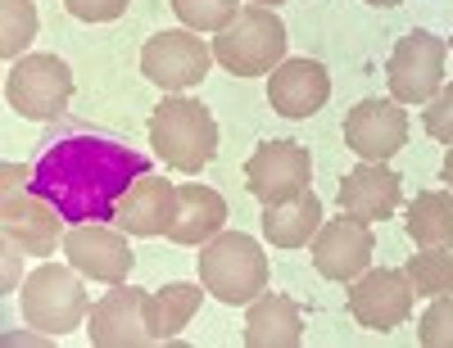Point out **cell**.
Segmentation results:
<instances>
[{
    "label": "cell",
    "mask_w": 453,
    "mask_h": 348,
    "mask_svg": "<svg viewBox=\"0 0 453 348\" xmlns=\"http://www.w3.org/2000/svg\"><path fill=\"white\" fill-rule=\"evenodd\" d=\"M403 231L418 249H449L453 245V190H422L408 204Z\"/></svg>",
    "instance_id": "23"
},
{
    "label": "cell",
    "mask_w": 453,
    "mask_h": 348,
    "mask_svg": "<svg viewBox=\"0 0 453 348\" xmlns=\"http://www.w3.org/2000/svg\"><path fill=\"white\" fill-rule=\"evenodd\" d=\"M254 5H268L273 10V5H281V0H254Z\"/></svg>",
    "instance_id": "33"
},
{
    "label": "cell",
    "mask_w": 453,
    "mask_h": 348,
    "mask_svg": "<svg viewBox=\"0 0 453 348\" xmlns=\"http://www.w3.org/2000/svg\"><path fill=\"white\" fill-rule=\"evenodd\" d=\"M87 330L96 348H145L150 339V322H145V290H132L127 281L113 285L104 299L91 303L87 313Z\"/></svg>",
    "instance_id": "14"
},
{
    "label": "cell",
    "mask_w": 453,
    "mask_h": 348,
    "mask_svg": "<svg viewBox=\"0 0 453 348\" xmlns=\"http://www.w3.org/2000/svg\"><path fill=\"white\" fill-rule=\"evenodd\" d=\"M367 5H376V10H395V5H403V0H367Z\"/></svg>",
    "instance_id": "32"
},
{
    "label": "cell",
    "mask_w": 453,
    "mask_h": 348,
    "mask_svg": "<svg viewBox=\"0 0 453 348\" xmlns=\"http://www.w3.org/2000/svg\"><path fill=\"white\" fill-rule=\"evenodd\" d=\"M213 46H204V36L191 27H164L141 46V72L164 91H191L209 77Z\"/></svg>",
    "instance_id": "7"
},
{
    "label": "cell",
    "mask_w": 453,
    "mask_h": 348,
    "mask_svg": "<svg viewBox=\"0 0 453 348\" xmlns=\"http://www.w3.org/2000/svg\"><path fill=\"white\" fill-rule=\"evenodd\" d=\"M145 154L109 140V136H68L55 140L42 159L32 163V195L50 200L68 226L82 222H113L123 195L145 177Z\"/></svg>",
    "instance_id": "1"
},
{
    "label": "cell",
    "mask_w": 453,
    "mask_h": 348,
    "mask_svg": "<svg viewBox=\"0 0 453 348\" xmlns=\"http://www.w3.org/2000/svg\"><path fill=\"white\" fill-rule=\"evenodd\" d=\"M226 222V200L209 185L186 181L177 185V217L168 226V240L173 245H209Z\"/></svg>",
    "instance_id": "19"
},
{
    "label": "cell",
    "mask_w": 453,
    "mask_h": 348,
    "mask_svg": "<svg viewBox=\"0 0 453 348\" xmlns=\"http://www.w3.org/2000/svg\"><path fill=\"white\" fill-rule=\"evenodd\" d=\"M127 5L132 0H64V10L82 23H113L127 14Z\"/></svg>",
    "instance_id": "29"
},
{
    "label": "cell",
    "mask_w": 453,
    "mask_h": 348,
    "mask_svg": "<svg viewBox=\"0 0 453 348\" xmlns=\"http://www.w3.org/2000/svg\"><path fill=\"white\" fill-rule=\"evenodd\" d=\"M36 42V5L32 0H0V55L10 64Z\"/></svg>",
    "instance_id": "25"
},
{
    "label": "cell",
    "mask_w": 453,
    "mask_h": 348,
    "mask_svg": "<svg viewBox=\"0 0 453 348\" xmlns=\"http://www.w3.org/2000/svg\"><path fill=\"white\" fill-rule=\"evenodd\" d=\"M78 276H82V272H78L73 262H68V267L42 262V267H36V272L23 281V294H19L23 322H27L36 335L59 339V335L78 330V326L87 322L91 303H87V290H82Z\"/></svg>",
    "instance_id": "5"
},
{
    "label": "cell",
    "mask_w": 453,
    "mask_h": 348,
    "mask_svg": "<svg viewBox=\"0 0 453 348\" xmlns=\"http://www.w3.org/2000/svg\"><path fill=\"white\" fill-rule=\"evenodd\" d=\"M27 181H32V168H5V195L14 185H27Z\"/></svg>",
    "instance_id": "30"
},
{
    "label": "cell",
    "mask_w": 453,
    "mask_h": 348,
    "mask_svg": "<svg viewBox=\"0 0 453 348\" xmlns=\"http://www.w3.org/2000/svg\"><path fill=\"white\" fill-rule=\"evenodd\" d=\"M0 226H5V236H14L19 240V249L23 253H36V258H46V253H55V249H64V236H68V222H64V213L50 204V200H42V195H5V208H0Z\"/></svg>",
    "instance_id": "15"
},
{
    "label": "cell",
    "mask_w": 453,
    "mask_h": 348,
    "mask_svg": "<svg viewBox=\"0 0 453 348\" xmlns=\"http://www.w3.org/2000/svg\"><path fill=\"white\" fill-rule=\"evenodd\" d=\"M286 23L268 5H245L222 32H213V59L232 77H258L286 59Z\"/></svg>",
    "instance_id": "4"
},
{
    "label": "cell",
    "mask_w": 453,
    "mask_h": 348,
    "mask_svg": "<svg viewBox=\"0 0 453 348\" xmlns=\"http://www.w3.org/2000/svg\"><path fill=\"white\" fill-rule=\"evenodd\" d=\"M403 145H408V113L395 95L358 100L345 113V149H354L363 163H390Z\"/></svg>",
    "instance_id": "11"
},
{
    "label": "cell",
    "mask_w": 453,
    "mask_h": 348,
    "mask_svg": "<svg viewBox=\"0 0 453 348\" xmlns=\"http://www.w3.org/2000/svg\"><path fill=\"white\" fill-rule=\"evenodd\" d=\"M5 100L19 118L27 123H50L73 100V68L59 55H23L10 64L5 77Z\"/></svg>",
    "instance_id": "6"
},
{
    "label": "cell",
    "mask_w": 453,
    "mask_h": 348,
    "mask_svg": "<svg viewBox=\"0 0 453 348\" xmlns=\"http://www.w3.org/2000/svg\"><path fill=\"white\" fill-rule=\"evenodd\" d=\"M173 217H177V185L145 172L123 195L119 213H113V226H123L127 236H168Z\"/></svg>",
    "instance_id": "18"
},
{
    "label": "cell",
    "mask_w": 453,
    "mask_h": 348,
    "mask_svg": "<svg viewBox=\"0 0 453 348\" xmlns=\"http://www.w3.org/2000/svg\"><path fill=\"white\" fill-rule=\"evenodd\" d=\"M196 258H200V285L226 307L254 303L268 290V253L245 231H218L209 245H200Z\"/></svg>",
    "instance_id": "2"
},
{
    "label": "cell",
    "mask_w": 453,
    "mask_h": 348,
    "mask_svg": "<svg viewBox=\"0 0 453 348\" xmlns=\"http://www.w3.org/2000/svg\"><path fill=\"white\" fill-rule=\"evenodd\" d=\"M376 253V236H372V222L340 213L331 222H322V231L313 236V267L318 276L335 281V285H349L358 281Z\"/></svg>",
    "instance_id": "13"
},
{
    "label": "cell",
    "mask_w": 453,
    "mask_h": 348,
    "mask_svg": "<svg viewBox=\"0 0 453 348\" xmlns=\"http://www.w3.org/2000/svg\"><path fill=\"white\" fill-rule=\"evenodd\" d=\"M412 290L408 272H395V267H367L358 281H349V317L367 330H395L412 317Z\"/></svg>",
    "instance_id": "12"
},
{
    "label": "cell",
    "mask_w": 453,
    "mask_h": 348,
    "mask_svg": "<svg viewBox=\"0 0 453 348\" xmlns=\"http://www.w3.org/2000/svg\"><path fill=\"white\" fill-rule=\"evenodd\" d=\"M444 59H449L444 36L422 32V27H412L408 36H399V46H395L390 64H386L390 95L399 104H431L435 91L444 87Z\"/></svg>",
    "instance_id": "8"
},
{
    "label": "cell",
    "mask_w": 453,
    "mask_h": 348,
    "mask_svg": "<svg viewBox=\"0 0 453 348\" xmlns=\"http://www.w3.org/2000/svg\"><path fill=\"white\" fill-rule=\"evenodd\" d=\"M422 123H426V136H435L440 145H453V82H444L435 91V100L422 113Z\"/></svg>",
    "instance_id": "28"
},
{
    "label": "cell",
    "mask_w": 453,
    "mask_h": 348,
    "mask_svg": "<svg viewBox=\"0 0 453 348\" xmlns=\"http://www.w3.org/2000/svg\"><path fill=\"white\" fill-rule=\"evenodd\" d=\"M403 272H408L412 290L426 294V299L453 294V245L449 249H418L403 262Z\"/></svg>",
    "instance_id": "24"
},
{
    "label": "cell",
    "mask_w": 453,
    "mask_h": 348,
    "mask_svg": "<svg viewBox=\"0 0 453 348\" xmlns=\"http://www.w3.org/2000/svg\"><path fill=\"white\" fill-rule=\"evenodd\" d=\"M304 339V317L286 294L263 290L245 313V344L250 348H295Z\"/></svg>",
    "instance_id": "21"
},
{
    "label": "cell",
    "mask_w": 453,
    "mask_h": 348,
    "mask_svg": "<svg viewBox=\"0 0 453 348\" xmlns=\"http://www.w3.org/2000/svg\"><path fill=\"white\" fill-rule=\"evenodd\" d=\"M313 181V159L295 140H263L245 159V190L258 204H281L304 195Z\"/></svg>",
    "instance_id": "9"
},
{
    "label": "cell",
    "mask_w": 453,
    "mask_h": 348,
    "mask_svg": "<svg viewBox=\"0 0 453 348\" xmlns=\"http://www.w3.org/2000/svg\"><path fill=\"white\" fill-rule=\"evenodd\" d=\"M418 339L426 348H453V294H435V303L418 322Z\"/></svg>",
    "instance_id": "27"
},
{
    "label": "cell",
    "mask_w": 453,
    "mask_h": 348,
    "mask_svg": "<svg viewBox=\"0 0 453 348\" xmlns=\"http://www.w3.org/2000/svg\"><path fill=\"white\" fill-rule=\"evenodd\" d=\"M331 100V77L318 59H281L268 72V104L281 118H313Z\"/></svg>",
    "instance_id": "16"
},
{
    "label": "cell",
    "mask_w": 453,
    "mask_h": 348,
    "mask_svg": "<svg viewBox=\"0 0 453 348\" xmlns=\"http://www.w3.org/2000/svg\"><path fill=\"white\" fill-rule=\"evenodd\" d=\"M340 213L363 217V222H386L399 204H403V185L399 172H390L386 163H358L354 172L340 177Z\"/></svg>",
    "instance_id": "17"
},
{
    "label": "cell",
    "mask_w": 453,
    "mask_h": 348,
    "mask_svg": "<svg viewBox=\"0 0 453 348\" xmlns=\"http://www.w3.org/2000/svg\"><path fill=\"white\" fill-rule=\"evenodd\" d=\"M444 181H449V190H453V145H449V154H444Z\"/></svg>",
    "instance_id": "31"
},
{
    "label": "cell",
    "mask_w": 453,
    "mask_h": 348,
    "mask_svg": "<svg viewBox=\"0 0 453 348\" xmlns=\"http://www.w3.org/2000/svg\"><path fill=\"white\" fill-rule=\"evenodd\" d=\"M209 290L204 285H191V281H173L164 290H150L145 294V322H150V339L155 344H168L177 339L186 326H191V317L200 313V299Z\"/></svg>",
    "instance_id": "22"
},
{
    "label": "cell",
    "mask_w": 453,
    "mask_h": 348,
    "mask_svg": "<svg viewBox=\"0 0 453 348\" xmlns=\"http://www.w3.org/2000/svg\"><path fill=\"white\" fill-rule=\"evenodd\" d=\"M64 258L78 267L82 276L104 281V285H123L136 267V253L127 245V231L123 226H104V222H82V226H68L64 236Z\"/></svg>",
    "instance_id": "10"
},
{
    "label": "cell",
    "mask_w": 453,
    "mask_h": 348,
    "mask_svg": "<svg viewBox=\"0 0 453 348\" xmlns=\"http://www.w3.org/2000/svg\"><path fill=\"white\" fill-rule=\"evenodd\" d=\"M263 240L273 249H304L313 245V236L322 231V200L313 190L295 200H281V204H263Z\"/></svg>",
    "instance_id": "20"
},
{
    "label": "cell",
    "mask_w": 453,
    "mask_h": 348,
    "mask_svg": "<svg viewBox=\"0 0 453 348\" xmlns=\"http://www.w3.org/2000/svg\"><path fill=\"white\" fill-rule=\"evenodd\" d=\"M173 14L191 32H222L241 14V0H173Z\"/></svg>",
    "instance_id": "26"
},
{
    "label": "cell",
    "mask_w": 453,
    "mask_h": 348,
    "mask_svg": "<svg viewBox=\"0 0 453 348\" xmlns=\"http://www.w3.org/2000/svg\"><path fill=\"white\" fill-rule=\"evenodd\" d=\"M150 145L173 172H200L218 154V123L200 100L168 95L150 113Z\"/></svg>",
    "instance_id": "3"
}]
</instances>
